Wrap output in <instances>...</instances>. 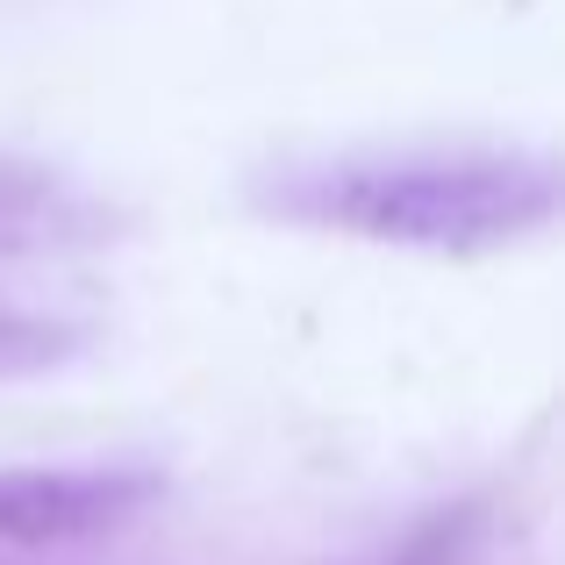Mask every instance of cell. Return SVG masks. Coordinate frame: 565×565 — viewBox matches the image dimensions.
<instances>
[{
  "label": "cell",
  "instance_id": "1",
  "mask_svg": "<svg viewBox=\"0 0 565 565\" xmlns=\"http://www.w3.org/2000/svg\"><path fill=\"white\" fill-rule=\"evenodd\" d=\"M258 201L287 222L359 236V244L480 258L537 236L558 215V172L523 151H394L301 166L258 186Z\"/></svg>",
  "mask_w": 565,
  "mask_h": 565
},
{
  "label": "cell",
  "instance_id": "2",
  "mask_svg": "<svg viewBox=\"0 0 565 565\" xmlns=\"http://www.w3.org/2000/svg\"><path fill=\"white\" fill-rule=\"evenodd\" d=\"M166 494V472L94 458V466H8L0 472V544L14 552H57L129 530Z\"/></svg>",
  "mask_w": 565,
  "mask_h": 565
},
{
  "label": "cell",
  "instance_id": "3",
  "mask_svg": "<svg viewBox=\"0 0 565 565\" xmlns=\"http://www.w3.org/2000/svg\"><path fill=\"white\" fill-rule=\"evenodd\" d=\"M108 236V207L65 172L0 158V258H72Z\"/></svg>",
  "mask_w": 565,
  "mask_h": 565
},
{
  "label": "cell",
  "instance_id": "4",
  "mask_svg": "<svg viewBox=\"0 0 565 565\" xmlns=\"http://www.w3.org/2000/svg\"><path fill=\"white\" fill-rule=\"evenodd\" d=\"M65 351H72L65 322H51V316H36V308H22V301L0 294V380L43 373V365H57Z\"/></svg>",
  "mask_w": 565,
  "mask_h": 565
}]
</instances>
